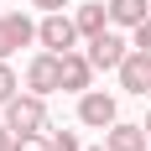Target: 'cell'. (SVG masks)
I'll return each mask as SVG.
<instances>
[{"instance_id": "cell-11", "label": "cell", "mask_w": 151, "mask_h": 151, "mask_svg": "<svg viewBox=\"0 0 151 151\" xmlns=\"http://www.w3.org/2000/svg\"><path fill=\"white\" fill-rule=\"evenodd\" d=\"M11 151H52V136H42V130H26V136H16Z\"/></svg>"}, {"instance_id": "cell-3", "label": "cell", "mask_w": 151, "mask_h": 151, "mask_svg": "<svg viewBox=\"0 0 151 151\" xmlns=\"http://www.w3.org/2000/svg\"><path fill=\"white\" fill-rule=\"evenodd\" d=\"M26 83H31V94H58L63 89V58H58V52L31 58L26 63Z\"/></svg>"}, {"instance_id": "cell-19", "label": "cell", "mask_w": 151, "mask_h": 151, "mask_svg": "<svg viewBox=\"0 0 151 151\" xmlns=\"http://www.w3.org/2000/svg\"><path fill=\"white\" fill-rule=\"evenodd\" d=\"M99 151H109V146H99Z\"/></svg>"}, {"instance_id": "cell-8", "label": "cell", "mask_w": 151, "mask_h": 151, "mask_svg": "<svg viewBox=\"0 0 151 151\" xmlns=\"http://www.w3.org/2000/svg\"><path fill=\"white\" fill-rule=\"evenodd\" d=\"M146 141H151L146 120H141V125H125V120H115V125H109V136H104V146H109V151H146Z\"/></svg>"}, {"instance_id": "cell-9", "label": "cell", "mask_w": 151, "mask_h": 151, "mask_svg": "<svg viewBox=\"0 0 151 151\" xmlns=\"http://www.w3.org/2000/svg\"><path fill=\"white\" fill-rule=\"evenodd\" d=\"M146 16H151L146 0H109V21H115V26H130V31H136Z\"/></svg>"}, {"instance_id": "cell-4", "label": "cell", "mask_w": 151, "mask_h": 151, "mask_svg": "<svg viewBox=\"0 0 151 151\" xmlns=\"http://www.w3.org/2000/svg\"><path fill=\"white\" fill-rule=\"evenodd\" d=\"M120 89L125 94H146L151 89V52H141V47H130L120 63Z\"/></svg>"}, {"instance_id": "cell-15", "label": "cell", "mask_w": 151, "mask_h": 151, "mask_svg": "<svg viewBox=\"0 0 151 151\" xmlns=\"http://www.w3.org/2000/svg\"><path fill=\"white\" fill-rule=\"evenodd\" d=\"M136 47H141V52H151V16L136 26Z\"/></svg>"}, {"instance_id": "cell-13", "label": "cell", "mask_w": 151, "mask_h": 151, "mask_svg": "<svg viewBox=\"0 0 151 151\" xmlns=\"http://www.w3.org/2000/svg\"><path fill=\"white\" fill-rule=\"evenodd\" d=\"M5 52H16V26H11V16H0V58Z\"/></svg>"}, {"instance_id": "cell-2", "label": "cell", "mask_w": 151, "mask_h": 151, "mask_svg": "<svg viewBox=\"0 0 151 151\" xmlns=\"http://www.w3.org/2000/svg\"><path fill=\"white\" fill-rule=\"evenodd\" d=\"M78 37H83V31H78V21H73V16H63V11H47L42 26H37V42H42L47 52H73Z\"/></svg>"}, {"instance_id": "cell-7", "label": "cell", "mask_w": 151, "mask_h": 151, "mask_svg": "<svg viewBox=\"0 0 151 151\" xmlns=\"http://www.w3.org/2000/svg\"><path fill=\"white\" fill-rule=\"evenodd\" d=\"M125 52H130V47H125L115 31H99V37H89V58H94V68H120V63H125Z\"/></svg>"}, {"instance_id": "cell-16", "label": "cell", "mask_w": 151, "mask_h": 151, "mask_svg": "<svg viewBox=\"0 0 151 151\" xmlns=\"http://www.w3.org/2000/svg\"><path fill=\"white\" fill-rule=\"evenodd\" d=\"M11 136H16V130H11V125H5V120H0V151H11V146H16Z\"/></svg>"}, {"instance_id": "cell-1", "label": "cell", "mask_w": 151, "mask_h": 151, "mask_svg": "<svg viewBox=\"0 0 151 151\" xmlns=\"http://www.w3.org/2000/svg\"><path fill=\"white\" fill-rule=\"evenodd\" d=\"M5 125H11L16 136L47 130V104H42V94H16L11 104H5Z\"/></svg>"}, {"instance_id": "cell-12", "label": "cell", "mask_w": 151, "mask_h": 151, "mask_svg": "<svg viewBox=\"0 0 151 151\" xmlns=\"http://www.w3.org/2000/svg\"><path fill=\"white\" fill-rule=\"evenodd\" d=\"M11 99H16V73L0 63V104H11Z\"/></svg>"}, {"instance_id": "cell-14", "label": "cell", "mask_w": 151, "mask_h": 151, "mask_svg": "<svg viewBox=\"0 0 151 151\" xmlns=\"http://www.w3.org/2000/svg\"><path fill=\"white\" fill-rule=\"evenodd\" d=\"M52 151H83L73 130H52Z\"/></svg>"}, {"instance_id": "cell-17", "label": "cell", "mask_w": 151, "mask_h": 151, "mask_svg": "<svg viewBox=\"0 0 151 151\" xmlns=\"http://www.w3.org/2000/svg\"><path fill=\"white\" fill-rule=\"evenodd\" d=\"M37 5H42V11H63L68 0H37Z\"/></svg>"}, {"instance_id": "cell-6", "label": "cell", "mask_w": 151, "mask_h": 151, "mask_svg": "<svg viewBox=\"0 0 151 151\" xmlns=\"http://www.w3.org/2000/svg\"><path fill=\"white\" fill-rule=\"evenodd\" d=\"M58 58H63V89H73V94H89L94 58H89V52H58Z\"/></svg>"}, {"instance_id": "cell-18", "label": "cell", "mask_w": 151, "mask_h": 151, "mask_svg": "<svg viewBox=\"0 0 151 151\" xmlns=\"http://www.w3.org/2000/svg\"><path fill=\"white\" fill-rule=\"evenodd\" d=\"M146 130H151V115H146Z\"/></svg>"}, {"instance_id": "cell-10", "label": "cell", "mask_w": 151, "mask_h": 151, "mask_svg": "<svg viewBox=\"0 0 151 151\" xmlns=\"http://www.w3.org/2000/svg\"><path fill=\"white\" fill-rule=\"evenodd\" d=\"M78 31H83V37H99V31H104V21H109V5H78Z\"/></svg>"}, {"instance_id": "cell-5", "label": "cell", "mask_w": 151, "mask_h": 151, "mask_svg": "<svg viewBox=\"0 0 151 151\" xmlns=\"http://www.w3.org/2000/svg\"><path fill=\"white\" fill-rule=\"evenodd\" d=\"M78 120H83V125H94V130H109V125H115V94L89 89L83 99H78Z\"/></svg>"}]
</instances>
